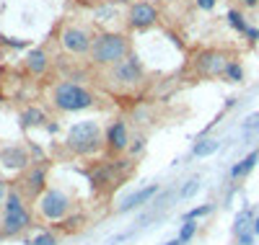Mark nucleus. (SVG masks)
<instances>
[{
	"label": "nucleus",
	"instance_id": "25",
	"mask_svg": "<svg viewBox=\"0 0 259 245\" xmlns=\"http://www.w3.org/2000/svg\"><path fill=\"white\" fill-rule=\"evenodd\" d=\"M29 245H57V237H55L52 232H39Z\"/></svg>",
	"mask_w": 259,
	"mask_h": 245
},
{
	"label": "nucleus",
	"instance_id": "18",
	"mask_svg": "<svg viewBox=\"0 0 259 245\" xmlns=\"http://www.w3.org/2000/svg\"><path fill=\"white\" fill-rule=\"evenodd\" d=\"M254 227V214H251V209H241L239 214H236V222H233V235H241V232H246V230H251Z\"/></svg>",
	"mask_w": 259,
	"mask_h": 245
},
{
	"label": "nucleus",
	"instance_id": "8",
	"mask_svg": "<svg viewBox=\"0 0 259 245\" xmlns=\"http://www.w3.org/2000/svg\"><path fill=\"white\" fill-rule=\"evenodd\" d=\"M60 41H62V47L68 49L70 54H85V52H91V47H94L91 34L78 29V26H68V29H65Z\"/></svg>",
	"mask_w": 259,
	"mask_h": 245
},
{
	"label": "nucleus",
	"instance_id": "12",
	"mask_svg": "<svg viewBox=\"0 0 259 245\" xmlns=\"http://www.w3.org/2000/svg\"><path fill=\"white\" fill-rule=\"evenodd\" d=\"M45 181H47V170L41 168V165H34V168L26 173V178H24L21 183H24V189H26V196H31V199L36 196V199H39L41 194L50 189Z\"/></svg>",
	"mask_w": 259,
	"mask_h": 245
},
{
	"label": "nucleus",
	"instance_id": "30",
	"mask_svg": "<svg viewBox=\"0 0 259 245\" xmlns=\"http://www.w3.org/2000/svg\"><path fill=\"white\" fill-rule=\"evenodd\" d=\"M246 36H249V41H256V39H259V31L249 26V31H246Z\"/></svg>",
	"mask_w": 259,
	"mask_h": 245
},
{
	"label": "nucleus",
	"instance_id": "24",
	"mask_svg": "<svg viewBox=\"0 0 259 245\" xmlns=\"http://www.w3.org/2000/svg\"><path fill=\"white\" fill-rule=\"evenodd\" d=\"M210 212H212V204H205V207H197V209H189V212L184 214V219H194V222H197V219L207 217Z\"/></svg>",
	"mask_w": 259,
	"mask_h": 245
},
{
	"label": "nucleus",
	"instance_id": "23",
	"mask_svg": "<svg viewBox=\"0 0 259 245\" xmlns=\"http://www.w3.org/2000/svg\"><path fill=\"white\" fill-rule=\"evenodd\" d=\"M197 191H200V178H189L187 186L179 191V199H189V196H194Z\"/></svg>",
	"mask_w": 259,
	"mask_h": 245
},
{
	"label": "nucleus",
	"instance_id": "15",
	"mask_svg": "<svg viewBox=\"0 0 259 245\" xmlns=\"http://www.w3.org/2000/svg\"><path fill=\"white\" fill-rule=\"evenodd\" d=\"M106 183H114V165H109V163L99 165V168L91 173V189H101V186H106Z\"/></svg>",
	"mask_w": 259,
	"mask_h": 245
},
{
	"label": "nucleus",
	"instance_id": "7",
	"mask_svg": "<svg viewBox=\"0 0 259 245\" xmlns=\"http://www.w3.org/2000/svg\"><path fill=\"white\" fill-rule=\"evenodd\" d=\"M112 80L119 85H135L143 80V62L135 54H127L122 62L112 68Z\"/></svg>",
	"mask_w": 259,
	"mask_h": 245
},
{
	"label": "nucleus",
	"instance_id": "9",
	"mask_svg": "<svg viewBox=\"0 0 259 245\" xmlns=\"http://www.w3.org/2000/svg\"><path fill=\"white\" fill-rule=\"evenodd\" d=\"M130 142H133V140H130L127 124H124L122 119L112 121V124H109V129H106V147H109V152L122 155V152H127Z\"/></svg>",
	"mask_w": 259,
	"mask_h": 245
},
{
	"label": "nucleus",
	"instance_id": "10",
	"mask_svg": "<svg viewBox=\"0 0 259 245\" xmlns=\"http://www.w3.org/2000/svg\"><path fill=\"white\" fill-rule=\"evenodd\" d=\"M226 68H228V59L221 52H205V54L197 57V70L202 75H212V78L215 75H223Z\"/></svg>",
	"mask_w": 259,
	"mask_h": 245
},
{
	"label": "nucleus",
	"instance_id": "34",
	"mask_svg": "<svg viewBox=\"0 0 259 245\" xmlns=\"http://www.w3.org/2000/svg\"><path fill=\"white\" fill-rule=\"evenodd\" d=\"M244 3H246L249 8H254V6H256V0H244Z\"/></svg>",
	"mask_w": 259,
	"mask_h": 245
},
{
	"label": "nucleus",
	"instance_id": "29",
	"mask_svg": "<svg viewBox=\"0 0 259 245\" xmlns=\"http://www.w3.org/2000/svg\"><path fill=\"white\" fill-rule=\"evenodd\" d=\"M215 3H218V0H197V6H200L202 11H212Z\"/></svg>",
	"mask_w": 259,
	"mask_h": 245
},
{
	"label": "nucleus",
	"instance_id": "26",
	"mask_svg": "<svg viewBox=\"0 0 259 245\" xmlns=\"http://www.w3.org/2000/svg\"><path fill=\"white\" fill-rule=\"evenodd\" d=\"M145 150V140L143 137H138L135 142H130V147H127V152H130V158H138V155Z\"/></svg>",
	"mask_w": 259,
	"mask_h": 245
},
{
	"label": "nucleus",
	"instance_id": "20",
	"mask_svg": "<svg viewBox=\"0 0 259 245\" xmlns=\"http://www.w3.org/2000/svg\"><path fill=\"white\" fill-rule=\"evenodd\" d=\"M194 235H197V222H194V219H184V225L179 227V235H177V237L187 245Z\"/></svg>",
	"mask_w": 259,
	"mask_h": 245
},
{
	"label": "nucleus",
	"instance_id": "22",
	"mask_svg": "<svg viewBox=\"0 0 259 245\" xmlns=\"http://www.w3.org/2000/svg\"><path fill=\"white\" fill-rule=\"evenodd\" d=\"M228 24H231L236 31H241V34H246V31H249L246 21H244V16H241L239 11H231V13H228Z\"/></svg>",
	"mask_w": 259,
	"mask_h": 245
},
{
	"label": "nucleus",
	"instance_id": "5",
	"mask_svg": "<svg viewBox=\"0 0 259 245\" xmlns=\"http://www.w3.org/2000/svg\"><path fill=\"white\" fill-rule=\"evenodd\" d=\"M36 207H39V214L45 217L47 222H62V219H68V214L73 209V199L65 191L50 186L45 194L36 199Z\"/></svg>",
	"mask_w": 259,
	"mask_h": 245
},
{
	"label": "nucleus",
	"instance_id": "13",
	"mask_svg": "<svg viewBox=\"0 0 259 245\" xmlns=\"http://www.w3.org/2000/svg\"><path fill=\"white\" fill-rule=\"evenodd\" d=\"M156 194H158V183H150V186L135 191L133 196H127V199H124V204L119 207V212H130V209H135V207H143V204H148Z\"/></svg>",
	"mask_w": 259,
	"mask_h": 245
},
{
	"label": "nucleus",
	"instance_id": "33",
	"mask_svg": "<svg viewBox=\"0 0 259 245\" xmlns=\"http://www.w3.org/2000/svg\"><path fill=\"white\" fill-rule=\"evenodd\" d=\"M163 245H184V242H182L179 237H174V240H168V242H163Z\"/></svg>",
	"mask_w": 259,
	"mask_h": 245
},
{
	"label": "nucleus",
	"instance_id": "21",
	"mask_svg": "<svg viewBox=\"0 0 259 245\" xmlns=\"http://www.w3.org/2000/svg\"><path fill=\"white\" fill-rule=\"evenodd\" d=\"M223 75H226L231 83H241V80H244V70H241L239 62H228V68H226Z\"/></svg>",
	"mask_w": 259,
	"mask_h": 245
},
{
	"label": "nucleus",
	"instance_id": "4",
	"mask_svg": "<svg viewBox=\"0 0 259 245\" xmlns=\"http://www.w3.org/2000/svg\"><path fill=\"white\" fill-rule=\"evenodd\" d=\"M130 52V44L122 34H101L94 39L91 47V59L101 68H114L117 62H122Z\"/></svg>",
	"mask_w": 259,
	"mask_h": 245
},
{
	"label": "nucleus",
	"instance_id": "28",
	"mask_svg": "<svg viewBox=\"0 0 259 245\" xmlns=\"http://www.w3.org/2000/svg\"><path fill=\"white\" fill-rule=\"evenodd\" d=\"M8 194H11V189H8V183L3 181V178H0V207L6 204V199H8Z\"/></svg>",
	"mask_w": 259,
	"mask_h": 245
},
{
	"label": "nucleus",
	"instance_id": "2",
	"mask_svg": "<svg viewBox=\"0 0 259 245\" xmlns=\"http://www.w3.org/2000/svg\"><path fill=\"white\" fill-rule=\"evenodd\" d=\"M31 225V214L26 209V202L21 196L18 189H11L6 204H3V217H0V230L8 237H18L21 232H26Z\"/></svg>",
	"mask_w": 259,
	"mask_h": 245
},
{
	"label": "nucleus",
	"instance_id": "35",
	"mask_svg": "<svg viewBox=\"0 0 259 245\" xmlns=\"http://www.w3.org/2000/svg\"><path fill=\"white\" fill-rule=\"evenodd\" d=\"M0 235H3V230H0Z\"/></svg>",
	"mask_w": 259,
	"mask_h": 245
},
{
	"label": "nucleus",
	"instance_id": "27",
	"mask_svg": "<svg viewBox=\"0 0 259 245\" xmlns=\"http://www.w3.org/2000/svg\"><path fill=\"white\" fill-rule=\"evenodd\" d=\"M254 230H246V232H241V235H236V240H239V245H254Z\"/></svg>",
	"mask_w": 259,
	"mask_h": 245
},
{
	"label": "nucleus",
	"instance_id": "1",
	"mask_svg": "<svg viewBox=\"0 0 259 245\" xmlns=\"http://www.w3.org/2000/svg\"><path fill=\"white\" fill-rule=\"evenodd\" d=\"M68 150L78 158H96L101 155V150L106 147V132L101 129L99 121L94 119H85L78 121L68 129V140H65Z\"/></svg>",
	"mask_w": 259,
	"mask_h": 245
},
{
	"label": "nucleus",
	"instance_id": "14",
	"mask_svg": "<svg viewBox=\"0 0 259 245\" xmlns=\"http://www.w3.org/2000/svg\"><path fill=\"white\" fill-rule=\"evenodd\" d=\"M256 163H259V150H251L244 160H239V163L231 168V178H236V181H239V178H246L256 168Z\"/></svg>",
	"mask_w": 259,
	"mask_h": 245
},
{
	"label": "nucleus",
	"instance_id": "31",
	"mask_svg": "<svg viewBox=\"0 0 259 245\" xmlns=\"http://www.w3.org/2000/svg\"><path fill=\"white\" fill-rule=\"evenodd\" d=\"M45 129H47V132H50V135H55V132H57V129H60V127H57V124H55V121H47V124H45Z\"/></svg>",
	"mask_w": 259,
	"mask_h": 245
},
{
	"label": "nucleus",
	"instance_id": "32",
	"mask_svg": "<svg viewBox=\"0 0 259 245\" xmlns=\"http://www.w3.org/2000/svg\"><path fill=\"white\" fill-rule=\"evenodd\" d=\"M251 230H254V235L259 237V217H254V227H251Z\"/></svg>",
	"mask_w": 259,
	"mask_h": 245
},
{
	"label": "nucleus",
	"instance_id": "6",
	"mask_svg": "<svg viewBox=\"0 0 259 245\" xmlns=\"http://www.w3.org/2000/svg\"><path fill=\"white\" fill-rule=\"evenodd\" d=\"M0 165L11 173H18V170H26L31 165V155L24 145H0Z\"/></svg>",
	"mask_w": 259,
	"mask_h": 245
},
{
	"label": "nucleus",
	"instance_id": "3",
	"mask_svg": "<svg viewBox=\"0 0 259 245\" xmlns=\"http://www.w3.org/2000/svg\"><path fill=\"white\" fill-rule=\"evenodd\" d=\"M52 103L65 111V114H75V111H85V108H91L96 103L94 93L91 91H85L83 85L78 83H57L55 85V91H52Z\"/></svg>",
	"mask_w": 259,
	"mask_h": 245
},
{
	"label": "nucleus",
	"instance_id": "11",
	"mask_svg": "<svg viewBox=\"0 0 259 245\" xmlns=\"http://www.w3.org/2000/svg\"><path fill=\"white\" fill-rule=\"evenodd\" d=\"M156 18H158V13H156V8L150 3H135L133 8H130V26H133V29L153 26Z\"/></svg>",
	"mask_w": 259,
	"mask_h": 245
},
{
	"label": "nucleus",
	"instance_id": "19",
	"mask_svg": "<svg viewBox=\"0 0 259 245\" xmlns=\"http://www.w3.org/2000/svg\"><path fill=\"white\" fill-rule=\"evenodd\" d=\"M21 121L26 127H41V124H47V116L41 114L39 108H26L24 114H21Z\"/></svg>",
	"mask_w": 259,
	"mask_h": 245
},
{
	"label": "nucleus",
	"instance_id": "16",
	"mask_svg": "<svg viewBox=\"0 0 259 245\" xmlns=\"http://www.w3.org/2000/svg\"><path fill=\"white\" fill-rule=\"evenodd\" d=\"M218 150H221V142H218V140L205 137V140H197V142H194L192 155H194V158H210V155H215Z\"/></svg>",
	"mask_w": 259,
	"mask_h": 245
},
{
	"label": "nucleus",
	"instance_id": "17",
	"mask_svg": "<svg viewBox=\"0 0 259 245\" xmlns=\"http://www.w3.org/2000/svg\"><path fill=\"white\" fill-rule=\"evenodd\" d=\"M26 68L34 73V75H41L47 70V54L41 52V49H31L29 57H26Z\"/></svg>",
	"mask_w": 259,
	"mask_h": 245
}]
</instances>
